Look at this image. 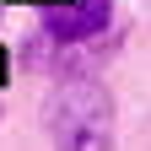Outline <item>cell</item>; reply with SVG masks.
Instances as JSON below:
<instances>
[{
	"label": "cell",
	"instance_id": "2",
	"mask_svg": "<svg viewBox=\"0 0 151 151\" xmlns=\"http://www.w3.org/2000/svg\"><path fill=\"white\" fill-rule=\"evenodd\" d=\"M108 0H60L49 16H43V32L38 43H54V49H81L92 38L108 32Z\"/></svg>",
	"mask_w": 151,
	"mask_h": 151
},
{
	"label": "cell",
	"instance_id": "1",
	"mask_svg": "<svg viewBox=\"0 0 151 151\" xmlns=\"http://www.w3.org/2000/svg\"><path fill=\"white\" fill-rule=\"evenodd\" d=\"M113 97L92 76H60L43 97V135L54 146H108Z\"/></svg>",
	"mask_w": 151,
	"mask_h": 151
}]
</instances>
